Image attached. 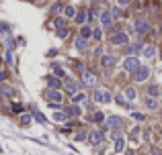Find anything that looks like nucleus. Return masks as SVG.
Returning <instances> with one entry per match:
<instances>
[{"label":"nucleus","mask_w":162,"mask_h":155,"mask_svg":"<svg viewBox=\"0 0 162 155\" xmlns=\"http://www.w3.org/2000/svg\"><path fill=\"white\" fill-rule=\"evenodd\" d=\"M138 67H139V61H138L133 55H129V57H125V59H123V69H125V72H131V74H133Z\"/></svg>","instance_id":"f257e3e1"},{"label":"nucleus","mask_w":162,"mask_h":155,"mask_svg":"<svg viewBox=\"0 0 162 155\" xmlns=\"http://www.w3.org/2000/svg\"><path fill=\"white\" fill-rule=\"evenodd\" d=\"M148 76H150V69L146 66H139L133 72V82H144V80H148Z\"/></svg>","instance_id":"f03ea898"},{"label":"nucleus","mask_w":162,"mask_h":155,"mask_svg":"<svg viewBox=\"0 0 162 155\" xmlns=\"http://www.w3.org/2000/svg\"><path fill=\"white\" fill-rule=\"evenodd\" d=\"M109 41H111V45H127L129 37L125 33H115V35L109 37Z\"/></svg>","instance_id":"7ed1b4c3"},{"label":"nucleus","mask_w":162,"mask_h":155,"mask_svg":"<svg viewBox=\"0 0 162 155\" xmlns=\"http://www.w3.org/2000/svg\"><path fill=\"white\" fill-rule=\"evenodd\" d=\"M111 92H107V90H94V100L96 102H103V104H107V102H111Z\"/></svg>","instance_id":"20e7f679"},{"label":"nucleus","mask_w":162,"mask_h":155,"mask_svg":"<svg viewBox=\"0 0 162 155\" xmlns=\"http://www.w3.org/2000/svg\"><path fill=\"white\" fill-rule=\"evenodd\" d=\"M82 82L86 86H96V76L93 72H82Z\"/></svg>","instance_id":"39448f33"},{"label":"nucleus","mask_w":162,"mask_h":155,"mask_svg":"<svg viewBox=\"0 0 162 155\" xmlns=\"http://www.w3.org/2000/svg\"><path fill=\"white\" fill-rule=\"evenodd\" d=\"M45 80H47V86H49V90H60V88H62V80H60V78L47 76Z\"/></svg>","instance_id":"423d86ee"},{"label":"nucleus","mask_w":162,"mask_h":155,"mask_svg":"<svg viewBox=\"0 0 162 155\" xmlns=\"http://www.w3.org/2000/svg\"><path fill=\"white\" fill-rule=\"evenodd\" d=\"M133 27H136V33H139V35H144V33H148V31H150V25H148L146 21H142V19L136 21Z\"/></svg>","instance_id":"0eeeda50"},{"label":"nucleus","mask_w":162,"mask_h":155,"mask_svg":"<svg viewBox=\"0 0 162 155\" xmlns=\"http://www.w3.org/2000/svg\"><path fill=\"white\" fill-rule=\"evenodd\" d=\"M47 100H51V102H62L64 100V96H62V92L60 90H47Z\"/></svg>","instance_id":"6e6552de"},{"label":"nucleus","mask_w":162,"mask_h":155,"mask_svg":"<svg viewBox=\"0 0 162 155\" xmlns=\"http://www.w3.org/2000/svg\"><path fill=\"white\" fill-rule=\"evenodd\" d=\"M88 139H90V143H93V145H99V143H103L105 135H103V131H93Z\"/></svg>","instance_id":"1a4fd4ad"},{"label":"nucleus","mask_w":162,"mask_h":155,"mask_svg":"<svg viewBox=\"0 0 162 155\" xmlns=\"http://www.w3.org/2000/svg\"><path fill=\"white\" fill-rule=\"evenodd\" d=\"M111 21H113V16H111V12H109V10L101 12V25H103L105 29H109V27H111Z\"/></svg>","instance_id":"9d476101"},{"label":"nucleus","mask_w":162,"mask_h":155,"mask_svg":"<svg viewBox=\"0 0 162 155\" xmlns=\"http://www.w3.org/2000/svg\"><path fill=\"white\" fill-rule=\"evenodd\" d=\"M64 88L72 92V94H76V82L72 80V78H66V82H64Z\"/></svg>","instance_id":"9b49d317"},{"label":"nucleus","mask_w":162,"mask_h":155,"mask_svg":"<svg viewBox=\"0 0 162 155\" xmlns=\"http://www.w3.org/2000/svg\"><path fill=\"white\" fill-rule=\"evenodd\" d=\"M121 118H119V116H109V118H107V124H109V127H111V129H117V127H121Z\"/></svg>","instance_id":"f8f14e48"},{"label":"nucleus","mask_w":162,"mask_h":155,"mask_svg":"<svg viewBox=\"0 0 162 155\" xmlns=\"http://www.w3.org/2000/svg\"><path fill=\"white\" fill-rule=\"evenodd\" d=\"M113 63H115L113 55H101V66H103V67H111Z\"/></svg>","instance_id":"ddd939ff"},{"label":"nucleus","mask_w":162,"mask_h":155,"mask_svg":"<svg viewBox=\"0 0 162 155\" xmlns=\"http://www.w3.org/2000/svg\"><path fill=\"white\" fill-rule=\"evenodd\" d=\"M146 106L154 110V108H158V106H160V102H158V98H154V96H150V98H146Z\"/></svg>","instance_id":"4468645a"},{"label":"nucleus","mask_w":162,"mask_h":155,"mask_svg":"<svg viewBox=\"0 0 162 155\" xmlns=\"http://www.w3.org/2000/svg\"><path fill=\"white\" fill-rule=\"evenodd\" d=\"M154 55H156V49H154L152 45H148V47L144 49V57H146V59H152Z\"/></svg>","instance_id":"2eb2a0df"},{"label":"nucleus","mask_w":162,"mask_h":155,"mask_svg":"<svg viewBox=\"0 0 162 155\" xmlns=\"http://www.w3.org/2000/svg\"><path fill=\"white\" fill-rule=\"evenodd\" d=\"M66 112H68L70 116H80V112H82V110H80V106H76V104H74V106H70Z\"/></svg>","instance_id":"dca6fc26"},{"label":"nucleus","mask_w":162,"mask_h":155,"mask_svg":"<svg viewBox=\"0 0 162 155\" xmlns=\"http://www.w3.org/2000/svg\"><path fill=\"white\" fill-rule=\"evenodd\" d=\"M93 35V29H88V27H82L80 29V39H88Z\"/></svg>","instance_id":"f3484780"},{"label":"nucleus","mask_w":162,"mask_h":155,"mask_svg":"<svg viewBox=\"0 0 162 155\" xmlns=\"http://www.w3.org/2000/svg\"><path fill=\"white\" fill-rule=\"evenodd\" d=\"M84 100H86V94H82V92H76V94H74V104L84 102Z\"/></svg>","instance_id":"a211bd4d"},{"label":"nucleus","mask_w":162,"mask_h":155,"mask_svg":"<svg viewBox=\"0 0 162 155\" xmlns=\"http://www.w3.org/2000/svg\"><path fill=\"white\" fill-rule=\"evenodd\" d=\"M53 72H56V78H64V76H66V72H64V67L56 66V63H53Z\"/></svg>","instance_id":"6ab92c4d"},{"label":"nucleus","mask_w":162,"mask_h":155,"mask_svg":"<svg viewBox=\"0 0 162 155\" xmlns=\"http://www.w3.org/2000/svg\"><path fill=\"white\" fill-rule=\"evenodd\" d=\"M74 45H76V49H86V39H80V37H78Z\"/></svg>","instance_id":"aec40b11"},{"label":"nucleus","mask_w":162,"mask_h":155,"mask_svg":"<svg viewBox=\"0 0 162 155\" xmlns=\"http://www.w3.org/2000/svg\"><path fill=\"white\" fill-rule=\"evenodd\" d=\"M56 33H58V37H62V39H64V37H68V29H66V27H60Z\"/></svg>","instance_id":"412c9836"},{"label":"nucleus","mask_w":162,"mask_h":155,"mask_svg":"<svg viewBox=\"0 0 162 155\" xmlns=\"http://www.w3.org/2000/svg\"><path fill=\"white\" fill-rule=\"evenodd\" d=\"M125 96H127V100H133V98H136V90L127 88V90H125Z\"/></svg>","instance_id":"4be33fe9"},{"label":"nucleus","mask_w":162,"mask_h":155,"mask_svg":"<svg viewBox=\"0 0 162 155\" xmlns=\"http://www.w3.org/2000/svg\"><path fill=\"white\" fill-rule=\"evenodd\" d=\"M64 118H66V112H56L53 114V121H58V122H62Z\"/></svg>","instance_id":"5701e85b"},{"label":"nucleus","mask_w":162,"mask_h":155,"mask_svg":"<svg viewBox=\"0 0 162 155\" xmlns=\"http://www.w3.org/2000/svg\"><path fill=\"white\" fill-rule=\"evenodd\" d=\"M93 121H94V122H103V121H105V116H103V112H94V116H93Z\"/></svg>","instance_id":"b1692460"},{"label":"nucleus","mask_w":162,"mask_h":155,"mask_svg":"<svg viewBox=\"0 0 162 155\" xmlns=\"http://www.w3.org/2000/svg\"><path fill=\"white\" fill-rule=\"evenodd\" d=\"M64 12H66V16H74V14H76L74 6H66V8H64Z\"/></svg>","instance_id":"393cba45"},{"label":"nucleus","mask_w":162,"mask_h":155,"mask_svg":"<svg viewBox=\"0 0 162 155\" xmlns=\"http://www.w3.org/2000/svg\"><path fill=\"white\" fill-rule=\"evenodd\" d=\"M93 37H94V41H99V39L103 37V33H101V29H93Z\"/></svg>","instance_id":"a878e982"},{"label":"nucleus","mask_w":162,"mask_h":155,"mask_svg":"<svg viewBox=\"0 0 162 155\" xmlns=\"http://www.w3.org/2000/svg\"><path fill=\"white\" fill-rule=\"evenodd\" d=\"M76 21H78V22H80V25H82V22L86 21V12H78V16H76Z\"/></svg>","instance_id":"bb28decb"},{"label":"nucleus","mask_w":162,"mask_h":155,"mask_svg":"<svg viewBox=\"0 0 162 155\" xmlns=\"http://www.w3.org/2000/svg\"><path fill=\"white\" fill-rule=\"evenodd\" d=\"M0 33H2V35L8 33V25H6V22H0Z\"/></svg>","instance_id":"cd10ccee"},{"label":"nucleus","mask_w":162,"mask_h":155,"mask_svg":"<svg viewBox=\"0 0 162 155\" xmlns=\"http://www.w3.org/2000/svg\"><path fill=\"white\" fill-rule=\"evenodd\" d=\"M33 114H35V118H37L39 122H45V118H43V114H39V112L35 110V108H33Z\"/></svg>","instance_id":"c85d7f7f"},{"label":"nucleus","mask_w":162,"mask_h":155,"mask_svg":"<svg viewBox=\"0 0 162 155\" xmlns=\"http://www.w3.org/2000/svg\"><path fill=\"white\" fill-rule=\"evenodd\" d=\"M74 69H78V72H84V66H82V61H74Z\"/></svg>","instance_id":"c756f323"},{"label":"nucleus","mask_w":162,"mask_h":155,"mask_svg":"<svg viewBox=\"0 0 162 155\" xmlns=\"http://www.w3.org/2000/svg\"><path fill=\"white\" fill-rule=\"evenodd\" d=\"M150 96H154V98L158 96V86H152L150 88Z\"/></svg>","instance_id":"7c9ffc66"},{"label":"nucleus","mask_w":162,"mask_h":155,"mask_svg":"<svg viewBox=\"0 0 162 155\" xmlns=\"http://www.w3.org/2000/svg\"><path fill=\"white\" fill-rule=\"evenodd\" d=\"M53 25H56V29H60V27H64V21H62V19H56V21H53Z\"/></svg>","instance_id":"2f4dec72"},{"label":"nucleus","mask_w":162,"mask_h":155,"mask_svg":"<svg viewBox=\"0 0 162 155\" xmlns=\"http://www.w3.org/2000/svg\"><path fill=\"white\" fill-rule=\"evenodd\" d=\"M113 16H117V19H121L123 14H121V8H113Z\"/></svg>","instance_id":"473e14b6"},{"label":"nucleus","mask_w":162,"mask_h":155,"mask_svg":"<svg viewBox=\"0 0 162 155\" xmlns=\"http://www.w3.org/2000/svg\"><path fill=\"white\" fill-rule=\"evenodd\" d=\"M6 61L12 66V49H8V53H6Z\"/></svg>","instance_id":"72a5a7b5"},{"label":"nucleus","mask_w":162,"mask_h":155,"mask_svg":"<svg viewBox=\"0 0 162 155\" xmlns=\"http://www.w3.org/2000/svg\"><path fill=\"white\" fill-rule=\"evenodd\" d=\"M131 116H133V118H136V121H144V114H139V112H133V114H131Z\"/></svg>","instance_id":"f704fd0d"},{"label":"nucleus","mask_w":162,"mask_h":155,"mask_svg":"<svg viewBox=\"0 0 162 155\" xmlns=\"http://www.w3.org/2000/svg\"><path fill=\"white\" fill-rule=\"evenodd\" d=\"M121 149H123V141L119 139V141H117V145H115V151H121Z\"/></svg>","instance_id":"c9c22d12"},{"label":"nucleus","mask_w":162,"mask_h":155,"mask_svg":"<svg viewBox=\"0 0 162 155\" xmlns=\"http://www.w3.org/2000/svg\"><path fill=\"white\" fill-rule=\"evenodd\" d=\"M60 8H62V4H60V2H56V4H53V6H51V12H58Z\"/></svg>","instance_id":"e433bc0d"},{"label":"nucleus","mask_w":162,"mask_h":155,"mask_svg":"<svg viewBox=\"0 0 162 155\" xmlns=\"http://www.w3.org/2000/svg\"><path fill=\"white\" fill-rule=\"evenodd\" d=\"M119 4H121V6H129V4H131V0H119Z\"/></svg>","instance_id":"4c0bfd02"},{"label":"nucleus","mask_w":162,"mask_h":155,"mask_svg":"<svg viewBox=\"0 0 162 155\" xmlns=\"http://www.w3.org/2000/svg\"><path fill=\"white\" fill-rule=\"evenodd\" d=\"M4 78H6V74H4V69H2V67H0V82H2V80H4Z\"/></svg>","instance_id":"58836bf2"},{"label":"nucleus","mask_w":162,"mask_h":155,"mask_svg":"<svg viewBox=\"0 0 162 155\" xmlns=\"http://www.w3.org/2000/svg\"><path fill=\"white\" fill-rule=\"evenodd\" d=\"M0 67H2V57H0Z\"/></svg>","instance_id":"ea45409f"},{"label":"nucleus","mask_w":162,"mask_h":155,"mask_svg":"<svg viewBox=\"0 0 162 155\" xmlns=\"http://www.w3.org/2000/svg\"><path fill=\"white\" fill-rule=\"evenodd\" d=\"M160 133H162V131H160Z\"/></svg>","instance_id":"a19ab883"}]
</instances>
